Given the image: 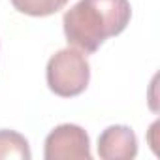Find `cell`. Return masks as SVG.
I'll use <instances>...</instances> for the list:
<instances>
[{
  "mask_svg": "<svg viewBox=\"0 0 160 160\" xmlns=\"http://www.w3.org/2000/svg\"><path fill=\"white\" fill-rule=\"evenodd\" d=\"M132 17L128 0H79L64 17V36L83 53H94L111 36L121 34Z\"/></svg>",
  "mask_w": 160,
  "mask_h": 160,
  "instance_id": "cell-1",
  "label": "cell"
},
{
  "mask_svg": "<svg viewBox=\"0 0 160 160\" xmlns=\"http://www.w3.org/2000/svg\"><path fill=\"white\" fill-rule=\"evenodd\" d=\"M45 77L51 92L62 98H72L87 89L91 81V64L83 51L72 45L57 51L49 58Z\"/></svg>",
  "mask_w": 160,
  "mask_h": 160,
  "instance_id": "cell-2",
  "label": "cell"
},
{
  "mask_svg": "<svg viewBox=\"0 0 160 160\" xmlns=\"http://www.w3.org/2000/svg\"><path fill=\"white\" fill-rule=\"evenodd\" d=\"M45 160H91L89 134L77 124H60L45 138Z\"/></svg>",
  "mask_w": 160,
  "mask_h": 160,
  "instance_id": "cell-3",
  "label": "cell"
},
{
  "mask_svg": "<svg viewBox=\"0 0 160 160\" xmlns=\"http://www.w3.org/2000/svg\"><path fill=\"white\" fill-rule=\"evenodd\" d=\"M138 154V138L130 126H108L98 138V156L104 160H132Z\"/></svg>",
  "mask_w": 160,
  "mask_h": 160,
  "instance_id": "cell-4",
  "label": "cell"
},
{
  "mask_svg": "<svg viewBox=\"0 0 160 160\" xmlns=\"http://www.w3.org/2000/svg\"><path fill=\"white\" fill-rule=\"evenodd\" d=\"M30 160L32 152L25 136L15 130H0V160Z\"/></svg>",
  "mask_w": 160,
  "mask_h": 160,
  "instance_id": "cell-5",
  "label": "cell"
},
{
  "mask_svg": "<svg viewBox=\"0 0 160 160\" xmlns=\"http://www.w3.org/2000/svg\"><path fill=\"white\" fill-rule=\"evenodd\" d=\"M70 0H12V6L25 15L47 17L62 10Z\"/></svg>",
  "mask_w": 160,
  "mask_h": 160,
  "instance_id": "cell-6",
  "label": "cell"
}]
</instances>
